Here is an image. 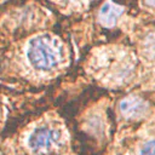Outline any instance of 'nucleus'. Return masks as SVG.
<instances>
[{"label": "nucleus", "mask_w": 155, "mask_h": 155, "mask_svg": "<svg viewBox=\"0 0 155 155\" xmlns=\"http://www.w3.org/2000/svg\"><path fill=\"white\" fill-rule=\"evenodd\" d=\"M30 64L39 70H50L58 64L62 58V47L56 38L41 35L34 38L27 51Z\"/></svg>", "instance_id": "f257e3e1"}, {"label": "nucleus", "mask_w": 155, "mask_h": 155, "mask_svg": "<svg viewBox=\"0 0 155 155\" xmlns=\"http://www.w3.org/2000/svg\"><path fill=\"white\" fill-rule=\"evenodd\" d=\"M61 139V132L51 126H42L36 128L29 137L28 144L34 153H46L54 148Z\"/></svg>", "instance_id": "f03ea898"}, {"label": "nucleus", "mask_w": 155, "mask_h": 155, "mask_svg": "<svg viewBox=\"0 0 155 155\" xmlns=\"http://www.w3.org/2000/svg\"><path fill=\"white\" fill-rule=\"evenodd\" d=\"M148 103L142 99L140 97L130 96L121 101L120 103V111L121 114L130 120H138L142 119L148 111Z\"/></svg>", "instance_id": "7ed1b4c3"}, {"label": "nucleus", "mask_w": 155, "mask_h": 155, "mask_svg": "<svg viewBox=\"0 0 155 155\" xmlns=\"http://www.w3.org/2000/svg\"><path fill=\"white\" fill-rule=\"evenodd\" d=\"M121 13H122V8L121 7H119V6H116V5L111 4V2H105L102 6L98 17H99V21L104 25L110 27V25L115 24L116 19L121 16Z\"/></svg>", "instance_id": "20e7f679"}, {"label": "nucleus", "mask_w": 155, "mask_h": 155, "mask_svg": "<svg viewBox=\"0 0 155 155\" xmlns=\"http://www.w3.org/2000/svg\"><path fill=\"white\" fill-rule=\"evenodd\" d=\"M140 155H155V139L148 142L143 147V149L140 151Z\"/></svg>", "instance_id": "39448f33"}, {"label": "nucleus", "mask_w": 155, "mask_h": 155, "mask_svg": "<svg viewBox=\"0 0 155 155\" xmlns=\"http://www.w3.org/2000/svg\"><path fill=\"white\" fill-rule=\"evenodd\" d=\"M148 46H147V50L148 51H151L153 54H155V34H153L151 36L148 38Z\"/></svg>", "instance_id": "423d86ee"}, {"label": "nucleus", "mask_w": 155, "mask_h": 155, "mask_svg": "<svg viewBox=\"0 0 155 155\" xmlns=\"http://www.w3.org/2000/svg\"><path fill=\"white\" fill-rule=\"evenodd\" d=\"M144 1H145V4H147L148 6L155 7V0H144Z\"/></svg>", "instance_id": "0eeeda50"}]
</instances>
